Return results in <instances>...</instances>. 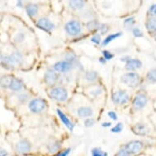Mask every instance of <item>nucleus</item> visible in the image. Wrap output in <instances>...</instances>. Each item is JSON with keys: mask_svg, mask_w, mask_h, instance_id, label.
Instances as JSON below:
<instances>
[{"mask_svg": "<svg viewBox=\"0 0 156 156\" xmlns=\"http://www.w3.org/2000/svg\"><path fill=\"white\" fill-rule=\"evenodd\" d=\"M102 93V90L101 89H96L95 91H92V94H93L95 97H97V96H99L100 94Z\"/></svg>", "mask_w": 156, "mask_h": 156, "instance_id": "obj_41", "label": "nucleus"}, {"mask_svg": "<svg viewBox=\"0 0 156 156\" xmlns=\"http://www.w3.org/2000/svg\"><path fill=\"white\" fill-rule=\"evenodd\" d=\"M59 80L58 73L54 69H50L45 73L44 75V81L48 85H54Z\"/></svg>", "mask_w": 156, "mask_h": 156, "instance_id": "obj_10", "label": "nucleus"}, {"mask_svg": "<svg viewBox=\"0 0 156 156\" xmlns=\"http://www.w3.org/2000/svg\"><path fill=\"white\" fill-rule=\"evenodd\" d=\"M91 41L95 44H100L101 42V35L99 34H96L95 35H93L91 38Z\"/></svg>", "mask_w": 156, "mask_h": 156, "instance_id": "obj_32", "label": "nucleus"}, {"mask_svg": "<svg viewBox=\"0 0 156 156\" xmlns=\"http://www.w3.org/2000/svg\"><path fill=\"white\" fill-rule=\"evenodd\" d=\"M109 26H107V25H105V24H104V25H100V27H99V30H98L100 31L101 33V34H105L107 33L108 30H109Z\"/></svg>", "mask_w": 156, "mask_h": 156, "instance_id": "obj_37", "label": "nucleus"}, {"mask_svg": "<svg viewBox=\"0 0 156 156\" xmlns=\"http://www.w3.org/2000/svg\"><path fill=\"white\" fill-rule=\"evenodd\" d=\"M149 13L154 17H156V3L151 6V8L149 9Z\"/></svg>", "mask_w": 156, "mask_h": 156, "instance_id": "obj_38", "label": "nucleus"}, {"mask_svg": "<svg viewBox=\"0 0 156 156\" xmlns=\"http://www.w3.org/2000/svg\"><path fill=\"white\" fill-rule=\"evenodd\" d=\"M69 152H70V149H66L65 151L59 152L56 156H67L69 154Z\"/></svg>", "mask_w": 156, "mask_h": 156, "instance_id": "obj_40", "label": "nucleus"}, {"mask_svg": "<svg viewBox=\"0 0 156 156\" xmlns=\"http://www.w3.org/2000/svg\"><path fill=\"white\" fill-rule=\"evenodd\" d=\"M126 150L131 154L139 153L143 148V143L140 141H133L126 145Z\"/></svg>", "mask_w": 156, "mask_h": 156, "instance_id": "obj_11", "label": "nucleus"}, {"mask_svg": "<svg viewBox=\"0 0 156 156\" xmlns=\"http://www.w3.org/2000/svg\"><path fill=\"white\" fill-rule=\"evenodd\" d=\"M102 55L103 57H104L106 61H110V60L113 59V57H114V55H113L110 51H107V50H104V51H102Z\"/></svg>", "mask_w": 156, "mask_h": 156, "instance_id": "obj_33", "label": "nucleus"}, {"mask_svg": "<svg viewBox=\"0 0 156 156\" xmlns=\"http://www.w3.org/2000/svg\"><path fill=\"white\" fill-rule=\"evenodd\" d=\"M65 30L69 35L77 36L82 32V26L79 21L71 20L66 24Z\"/></svg>", "mask_w": 156, "mask_h": 156, "instance_id": "obj_4", "label": "nucleus"}, {"mask_svg": "<svg viewBox=\"0 0 156 156\" xmlns=\"http://www.w3.org/2000/svg\"><path fill=\"white\" fill-rule=\"evenodd\" d=\"M142 66V63L139 59L136 58H130L128 62L125 63V69L129 71H134L141 69Z\"/></svg>", "mask_w": 156, "mask_h": 156, "instance_id": "obj_12", "label": "nucleus"}, {"mask_svg": "<svg viewBox=\"0 0 156 156\" xmlns=\"http://www.w3.org/2000/svg\"><path fill=\"white\" fill-rule=\"evenodd\" d=\"M135 19L133 17H129V18H127L124 20V25H125L126 27H132L135 25Z\"/></svg>", "mask_w": 156, "mask_h": 156, "instance_id": "obj_29", "label": "nucleus"}, {"mask_svg": "<svg viewBox=\"0 0 156 156\" xmlns=\"http://www.w3.org/2000/svg\"><path fill=\"white\" fill-rule=\"evenodd\" d=\"M111 126V123H109V122H105V123H102V127L104 128H109Z\"/></svg>", "mask_w": 156, "mask_h": 156, "instance_id": "obj_43", "label": "nucleus"}, {"mask_svg": "<svg viewBox=\"0 0 156 156\" xmlns=\"http://www.w3.org/2000/svg\"><path fill=\"white\" fill-rule=\"evenodd\" d=\"M132 33L134 36H135L136 38H141L143 36V33H142V31L138 28V27H134L133 29V30H132Z\"/></svg>", "mask_w": 156, "mask_h": 156, "instance_id": "obj_30", "label": "nucleus"}, {"mask_svg": "<svg viewBox=\"0 0 156 156\" xmlns=\"http://www.w3.org/2000/svg\"><path fill=\"white\" fill-rule=\"evenodd\" d=\"M129 99H130L129 95L126 92V91L123 90L116 91L112 94L113 102L117 105H124L128 102Z\"/></svg>", "mask_w": 156, "mask_h": 156, "instance_id": "obj_6", "label": "nucleus"}, {"mask_svg": "<svg viewBox=\"0 0 156 156\" xmlns=\"http://www.w3.org/2000/svg\"><path fill=\"white\" fill-rule=\"evenodd\" d=\"M130 59V57H129V56H124V57H122V58H121V61H122V62H128V60Z\"/></svg>", "mask_w": 156, "mask_h": 156, "instance_id": "obj_44", "label": "nucleus"}, {"mask_svg": "<svg viewBox=\"0 0 156 156\" xmlns=\"http://www.w3.org/2000/svg\"><path fill=\"white\" fill-rule=\"evenodd\" d=\"M121 81L129 87H136L141 83V77L139 74L135 72H129L123 74Z\"/></svg>", "mask_w": 156, "mask_h": 156, "instance_id": "obj_1", "label": "nucleus"}, {"mask_svg": "<svg viewBox=\"0 0 156 156\" xmlns=\"http://www.w3.org/2000/svg\"><path fill=\"white\" fill-rule=\"evenodd\" d=\"M22 0H17V7L21 8L22 7Z\"/></svg>", "mask_w": 156, "mask_h": 156, "instance_id": "obj_46", "label": "nucleus"}, {"mask_svg": "<svg viewBox=\"0 0 156 156\" xmlns=\"http://www.w3.org/2000/svg\"><path fill=\"white\" fill-rule=\"evenodd\" d=\"M49 96L53 99L60 102H64L68 98V92L67 90L63 87L56 86L52 87L48 92Z\"/></svg>", "mask_w": 156, "mask_h": 156, "instance_id": "obj_2", "label": "nucleus"}, {"mask_svg": "<svg viewBox=\"0 0 156 156\" xmlns=\"http://www.w3.org/2000/svg\"><path fill=\"white\" fill-rule=\"evenodd\" d=\"M66 60L67 62H69V63H71L73 66H75V65L79 64V60L77 58V56L74 52H72V51H69V52H67L66 54Z\"/></svg>", "mask_w": 156, "mask_h": 156, "instance_id": "obj_23", "label": "nucleus"}, {"mask_svg": "<svg viewBox=\"0 0 156 156\" xmlns=\"http://www.w3.org/2000/svg\"><path fill=\"white\" fill-rule=\"evenodd\" d=\"M148 103V97L146 94L139 93L135 97L133 101V106L136 110H140L143 109Z\"/></svg>", "mask_w": 156, "mask_h": 156, "instance_id": "obj_7", "label": "nucleus"}, {"mask_svg": "<svg viewBox=\"0 0 156 156\" xmlns=\"http://www.w3.org/2000/svg\"><path fill=\"white\" fill-rule=\"evenodd\" d=\"M116 156H131V153L130 152H128L126 148L124 149H121L120 151H119Z\"/></svg>", "mask_w": 156, "mask_h": 156, "instance_id": "obj_35", "label": "nucleus"}, {"mask_svg": "<svg viewBox=\"0 0 156 156\" xmlns=\"http://www.w3.org/2000/svg\"><path fill=\"white\" fill-rule=\"evenodd\" d=\"M3 55H2V53H1V52H0V61H2V60H3Z\"/></svg>", "mask_w": 156, "mask_h": 156, "instance_id": "obj_47", "label": "nucleus"}, {"mask_svg": "<svg viewBox=\"0 0 156 156\" xmlns=\"http://www.w3.org/2000/svg\"><path fill=\"white\" fill-rule=\"evenodd\" d=\"M47 105H48L47 101L42 98H34L29 103V108H30V111L35 113V114L42 113L43 111H44L46 110Z\"/></svg>", "mask_w": 156, "mask_h": 156, "instance_id": "obj_3", "label": "nucleus"}, {"mask_svg": "<svg viewBox=\"0 0 156 156\" xmlns=\"http://www.w3.org/2000/svg\"><path fill=\"white\" fill-rule=\"evenodd\" d=\"M36 25H37L38 28H39L42 30L45 31V32H48V33L51 32L54 30V28H55L54 24L50 20H48V18H41V19H39L37 21Z\"/></svg>", "mask_w": 156, "mask_h": 156, "instance_id": "obj_9", "label": "nucleus"}, {"mask_svg": "<svg viewBox=\"0 0 156 156\" xmlns=\"http://www.w3.org/2000/svg\"><path fill=\"white\" fill-rule=\"evenodd\" d=\"M22 61H23V56L20 52H13L12 54L7 56L2 60L3 64L8 67H13L16 65H20Z\"/></svg>", "mask_w": 156, "mask_h": 156, "instance_id": "obj_5", "label": "nucleus"}, {"mask_svg": "<svg viewBox=\"0 0 156 156\" xmlns=\"http://www.w3.org/2000/svg\"><path fill=\"white\" fill-rule=\"evenodd\" d=\"M123 123H119L118 124H116L115 127H113L112 129H111V132H112V133H121L122 130H123Z\"/></svg>", "mask_w": 156, "mask_h": 156, "instance_id": "obj_31", "label": "nucleus"}, {"mask_svg": "<svg viewBox=\"0 0 156 156\" xmlns=\"http://www.w3.org/2000/svg\"><path fill=\"white\" fill-rule=\"evenodd\" d=\"M146 27L150 33H156V17H151L146 22Z\"/></svg>", "mask_w": 156, "mask_h": 156, "instance_id": "obj_20", "label": "nucleus"}, {"mask_svg": "<svg viewBox=\"0 0 156 156\" xmlns=\"http://www.w3.org/2000/svg\"><path fill=\"white\" fill-rule=\"evenodd\" d=\"M77 114L80 118H89L93 115V110L89 106H81L77 110Z\"/></svg>", "mask_w": 156, "mask_h": 156, "instance_id": "obj_15", "label": "nucleus"}, {"mask_svg": "<svg viewBox=\"0 0 156 156\" xmlns=\"http://www.w3.org/2000/svg\"><path fill=\"white\" fill-rule=\"evenodd\" d=\"M146 79L152 83H156V69H152L149 70L146 74Z\"/></svg>", "mask_w": 156, "mask_h": 156, "instance_id": "obj_26", "label": "nucleus"}, {"mask_svg": "<svg viewBox=\"0 0 156 156\" xmlns=\"http://www.w3.org/2000/svg\"><path fill=\"white\" fill-rule=\"evenodd\" d=\"M99 62H100L101 64H105V62H106V60H105L104 57H101L100 59H99Z\"/></svg>", "mask_w": 156, "mask_h": 156, "instance_id": "obj_45", "label": "nucleus"}, {"mask_svg": "<svg viewBox=\"0 0 156 156\" xmlns=\"http://www.w3.org/2000/svg\"><path fill=\"white\" fill-rule=\"evenodd\" d=\"M133 132L136 135L145 136L149 132V129L147 126L143 124V123H137L133 127Z\"/></svg>", "mask_w": 156, "mask_h": 156, "instance_id": "obj_16", "label": "nucleus"}, {"mask_svg": "<svg viewBox=\"0 0 156 156\" xmlns=\"http://www.w3.org/2000/svg\"><path fill=\"white\" fill-rule=\"evenodd\" d=\"M107 153L100 148H93L92 150V156H107Z\"/></svg>", "mask_w": 156, "mask_h": 156, "instance_id": "obj_27", "label": "nucleus"}, {"mask_svg": "<svg viewBox=\"0 0 156 156\" xmlns=\"http://www.w3.org/2000/svg\"><path fill=\"white\" fill-rule=\"evenodd\" d=\"M154 38H155V40H156V33H155V37H154Z\"/></svg>", "mask_w": 156, "mask_h": 156, "instance_id": "obj_48", "label": "nucleus"}, {"mask_svg": "<svg viewBox=\"0 0 156 156\" xmlns=\"http://www.w3.org/2000/svg\"><path fill=\"white\" fill-rule=\"evenodd\" d=\"M120 36H122V32H118V33L109 34V35L103 40L102 44H102V46H106V45H108L110 43L114 41L115 39H117L118 38H119Z\"/></svg>", "mask_w": 156, "mask_h": 156, "instance_id": "obj_22", "label": "nucleus"}, {"mask_svg": "<svg viewBox=\"0 0 156 156\" xmlns=\"http://www.w3.org/2000/svg\"><path fill=\"white\" fill-rule=\"evenodd\" d=\"M73 66H74L71 63H69L66 60H65V61H60V62L55 63L53 65V69L57 73L64 74V73H67L69 70H71Z\"/></svg>", "mask_w": 156, "mask_h": 156, "instance_id": "obj_8", "label": "nucleus"}, {"mask_svg": "<svg viewBox=\"0 0 156 156\" xmlns=\"http://www.w3.org/2000/svg\"><path fill=\"white\" fill-rule=\"evenodd\" d=\"M22 87H23V83H22V81L17 79V78H13L9 88L14 91V92H17V91H21L22 89Z\"/></svg>", "mask_w": 156, "mask_h": 156, "instance_id": "obj_19", "label": "nucleus"}, {"mask_svg": "<svg viewBox=\"0 0 156 156\" xmlns=\"http://www.w3.org/2000/svg\"><path fill=\"white\" fill-rule=\"evenodd\" d=\"M8 154L6 150L0 147V156H8Z\"/></svg>", "mask_w": 156, "mask_h": 156, "instance_id": "obj_42", "label": "nucleus"}, {"mask_svg": "<svg viewBox=\"0 0 156 156\" xmlns=\"http://www.w3.org/2000/svg\"><path fill=\"white\" fill-rule=\"evenodd\" d=\"M56 113H57V115H58V117L60 118V119L62 120L63 124H64L69 130L73 131V129H74V124H73V123H72L71 121L69 120V119L67 117V115H66L62 110H60V109H56Z\"/></svg>", "mask_w": 156, "mask_h": 156, "instance_id": "obj_14", "label": "nucleus"}, {"mask_svg": "<svg viewBox=\"0 0 156 156\" xmlns=\"http://www.w3.org/2000/svg\"><path fill=\"white\" fill-rule=\"evenodd\" d=\"M60 148H61V145L58 142H54L48 146V151L51 153H56L59 151Z\"/></svg>", "mask_w": 156, "mask_h": 156, "instance_id": "obj_28", "label": "nucleus"}, {"mask_svg": "<svg viewBox=\"0 0 156 156\" xmlns=\"http://www.w3.org/2000/svg\"><path fill=\"white\" fill-rule=\"evenodd\" d=\"M85 79L88 82H94L98 79V73L97 71H87L85 74Z\"/></svg>", "mask_w": 156, "mask_h": 156, "instance_id": "obj_24", "label": "nucleus"}, {"mask_svg": "<svg viewBox=\"0 0 156 156\" xmlns=\"http://www.w3.org/2000/svg\"><path fill=\"white\" fill-rule=\"evenodd\" d=\"M24 39H25V34L23 33H18L14 38V40L16 43H21L22 41H24Z\"/></svg>", "mask_w": 156, "mask_h": 156, "instance_id": "obj_34", "label": "nucleus"}, {"mask_svg": "<svg viewBox=\"0 0 156 156\" xmlns=\"http://www.w3.org/2000/svg\"><path fill=\"white\" fill-rule=\"evenodd\" d=\"M26 10L30 16H34L38 12V6L36 3H29L28 4H26Z\"/></svg>", "mask_w": 156, "mask_h": 156, "instance_id": "obj_18", "label": "nucleus"}, {"mask_svg": "<svg viewBox=\"0 0 156 156\" xmlns=\"http://www.w3.org/2000/svg\"><path fill=\"white\" fill-rule=\"evenodd\" d=\"M85 0H69V7L73 10H80L84 8Z\"/></svg>", "mask_w": 156, "mask_h": 156, "instance_id": "obj_17", "label": "nucleus"}, {"mask_svg": "<svg viewBox=\"0 0 156 156\" xmlns=\"http://www.w3.org/2000/svg\"><path fill=\"white\" fill-rule=\"evenodd\" d=\"M95 124V120L92 118H87L84 120V125L86 127H92Z\"/></svg>", "mask_w": 156, "mask_h": 156, "instance_id": "obj_36", "label": "nucleus"}, {"mask_svg": "<svg viewBox=\"0 0 156 156\" xmlns=\"http://www.w3.org/2000/svg\"><path fill=\"white\" fill-rule=\"evenodd\" d=\"M100 27V24L96 20H91L88 21L87 24V29L89 31H93V30H98Z\"/></svg>", "mask_w": 156, "mask_h": 156, "instance_id": "obj_25", "label": "nucleus"}, {"mask_svg": "<svg viewBox=\"0 0 156 156\" xmlns=\"http://www.w3.org/2000/svg\"><path fill=\"white\" fill-rule=\"evenodd\" d=\"M108 116H109L111 119H113V120H117V119H118V116L116 115V113L114 112V111H109V112H108Z\"/></svg>", "mask_w": 156, "mask_h": 156, "instance_id": "obj_39", "label": "nucleus"}, {"mask_svg": "<svg viewBox=\"0 0 156 156\" xmlns=\"http://www.w3.org/2000/svg\"><path fill=\"white\" fill-rule=\"evenodd\" d=\"M31 144L26 140H21L16 145V151L18 153L25 154L30 151Z\"/></svg>", "mask_w": 156, "mask_h": 156, "instance_id": "obj_13", "label": "nucleus"}, {"mask_svg": "<svg viewBox=\"0 0 156 156\" xmlns=\"http://www.w3.org/2000/svg\"><path fill=\"white\" fill-rule=\"evenodd\" d=\"M13 77L12 75H3L0 79V86L4 88H9L10 87L11 83L12 81Z\"/></svg>", "mask_w": 156, "mask_h": 156, "instance_id": "obj_21", "label": "nucleus"}]
</instances>
